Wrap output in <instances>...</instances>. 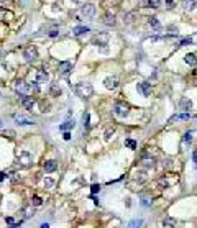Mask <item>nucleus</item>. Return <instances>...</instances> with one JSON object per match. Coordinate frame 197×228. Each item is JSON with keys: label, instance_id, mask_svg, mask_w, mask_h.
<instances>
[{"label": "nucleus", "instance_id": "nucleus-1", "mask_svg": "<svg viewBox=\"0 0 197 228\" xmlns=\"http://www.w3.org/2000/svg\"><path fill=\"white\" fill-rule=\"evenodd\" d=\"M74 90L79 97L89 99V97H92V94H94V87H92V84H89V82H79V84H76Z\"/></svg>", "mask_w": 197, "mask_h": 228}, {"label": "nucleus", "instance_id": "nucleus-2", "mask_svg": "<svg viewBox=\"0 0 197 228\" xmlns=\"http://www.w3.org/2000/svg\"><path fill=\"white\" fill-rule=\"evenodd\" d=\"M114 113L117 117L125 118L128 113H130V105H128L127 102H117V104L114 105Z\"/></svg>", "mask_w": 197, "mask_h": 228}, {"label": "nucleus", "instance_id": "nucleus-3", "mask_svg": "<svg viewBox=\"0 0 197 228\" xmlns=\"http://www.w3.org/2000/svg\"><path fill=\"white\" fill-rule=\"evenodd\" d=\"M15 90H17V94H20V97H28L31 92V85L26 84L25 80H17L15 82Z\"/></svg>", "mask_w": 197, "mask_h": 228}, {"label": "nucleus", "instance_id": "nucleus-4", "mask_svg": "<svg viewBox=\"0 0 197 228\" xmlns=\"http://www.w3.org/2000/svg\"><path fill=\"white\" fill-rule=\"evenodd\" d=\"M17 159H18V164L22 166V168H30L31 162H33V156H31L28 151H20Z\"/></svg>", "mask_w": 197, "mask_h": 228}, {"label": "nucleus", "instance_id": "nucleus-5", "mask_svg": "<svg viewBox=\"0 0 197 228\" xmlns=\"http://www.w3.org/2000/svg\"><path fill=\"white\" fill-rule=\"evenodd\" d=\"M23 58H25L28 63H33V61H36V58H38V49H36V46H26L25 51H23Z\"/></svg>", "mask_w": 197, "mask_h": 228}, {"label": "nucleus", "instance_id": "nucleus-6", "mask_svg": "<svg viewBox=\"0 0 197 228\" xmlns=\"http://www.w3.org/2000/svg\"><path fill=\"white\" fill-rule=\"evenodd\" d=\"M71 71H72V63H71V61H63V63H59V67H58L59 76L67 77Z\"/></svg>", "mask_w": 197, "mask_h": 228}, {"label": "nucleus", "instance_id": "nucleus-7", "mask_svg": "<svg viewBox=\"0 0 197 228\" xmlns=\"http://www.w3.org/2000/svg\"><path fill=\"white\" fill-rule=\"evenodd\" d=\"M108 39H110L108 33H99L97 36H94L92 44H95V46H105V44H108Z\"/></svg>", "mask_w": 197, "mask_h": 228}, {"label": "nucleus", "instance_id": "nucleus-8", "mask_svg": "<svg viewBox=\"0 0 197 228\" xmlns=\"http://www.w3.org/2000/svg\"><path fill=\"white\" fill-rule=\"evenodd\" d=\"M81 15L82 17H86V18H92L95 15V5H92V3H86V5H82Z\"/></svg>", "mask_w": 197, "mask_h": 228}, {"label": "nucleus", "instance_id": "nucleus-9", "mask_svg": "<svg viewBox=\"0 0 197 228\" xmlns=\"http://www.w3.org/2000/svg\"><path fill=\"white\" fill-rule=\"evenodd\" d=\"M104 85L108 89V90H115L118 87V77L117 76H108L105 80H104Z\"/></svg>", "mask_w": 197, "mask_h": 228}, {"label": "nucleus", "instance_id": "nucleus-10", "mask_svg": "<svg viewBox=\"0 0 197 228\" xmlns=\"http://www.w3.org/2000/svg\"><path fill=\"white\" fill-rule=\"evenodd\" d=\"M15 121L22 127H26V125H35V120L31 117H26V115H15Z\"/></svg>", "mask_w": 197, "mask_h": 228}, {"label": "nucleus", "instance_id": "nucleus-11", "mask_svg": "<svg viewBox=\"0 0 197 228\" xmlns=\"http://www.w3.org/2000/svg\"><path fill=\"white\" fill-rule=\"evenodd\" d=\"M181 7H182L184 12H194L195 7H197V2L195 0H182V2H181Z\"/></svg>", "mask_w": 197, "mask_h": 228}, {"label": "nucleus", "instance_id": "nucleus-12", "mask_svg": "<svg viewBox=\"0 0 197 228\" xmlns=\"http://www.w3.org/2000/svg\"><path fill=\"white\" fill-rule=\"evenodd\" d=\"M140 7H153V9H158L161 7V0H138Z\"/></svg>", "mask_w": 197, "mask_h": 228}, {"label": "nucleus", "instance_id": "nucleus-13", "mask_svg": "<svg viewBox=\"0 0 197 228\" xmlns=\"http://www.w3.org/2000/svg\"><path fill=\"white\" fill-rule=\"evenodd\" d=\"M138 90L141 92L144 97H150V94H151V84H148V82H140V84H138Z\"/></svg>", "mask_w": 197, "mask_h": 228}, {"label": "nucleus", "instance_id": "nucleus-14", "mask_svg": "<svg viewBox=\"0 0 197 228\" xmlns=\"http://www.w3.org/2000/svg\"><path fill=\"white\" fill-rule=\"evenodd\" d=\"M179 107H181V110H184V112H189V110L192 108V102H191V99H181V102H179Z\"/></svg>", "mask_w": 197, "mask_h": 228}, {"label": "nucleus", "instance_id": "nucleus-15", "mask_svg": "<svg viewBox=\"0 0 197 228\" xmlns=\"http://www.w3.org/2000/svg\"><path fill=\"white\" fill-rule=\"evenodd\" d=\"M49 76H48L46 71H36V82L38 84H43V82H48Z\"/></svg>", "mask_w": 197, "mask_h": 228}, {"label": "nucleus", "instance_id": "nucleus-16", "mask_svg": "<svg viewBox=\"0 0 197 228\" xmlns=\"http://www.w3.org/2000/svg\"><path fill=\"white\" fill-rule=\"evenodd\" d=\"M22 104H23V107H25L26 110H33V107H35L33 97H22Z\"/></svg>", "mask_w": 197, "mask_h": 228}, {"label": "nucleus", "instance_id": "nucleus-17", "mask_svg": "<svg viewBox=\"0 0 197 228\" xmlns=\"http://www.w3.org/2000/svg\"><path fill=\"white\" fill-rule=\"evenodd\" d=\"M184 61H186V64H189V66L194 67L197 64V56L194 54V53H187L186 56H184Z\"/></svg>", "mask_w": 197, "mask_h": 228}, {"label": "nucleus", "instance_id": "nucleus-18", "mask_svg": "<svg viewBox=\"0 0 197 228\" xmlns=\"http://www.w3.org/2000/svg\"><path fill=\"white\" fill-rule=\"evenodd\" d=\"M74 127H76L74 120H66L63 125H59V130H61V131H69V130H72Z\"/></svg>", "mask_w": 197, "mask_h": 228}, {"label": "nucleus", "instance_id": "nucleus-19", "mask_svg": "<svg viewBox=\"0 0 197 228\" xmlns=\"http://www.w3.org/2000/svg\"><path fill=\"white\" fill-rule=\"evenodd\" d=\"M87 31H90L89 26H76L74 30H72V35L74 36H82V35H86Z\"/></svg>", "mask_w": 197, "mask_h": 228}, {"label": "nucleus", "instance_id": "nucleus-20", "mask_svg": "<svg viewBox=\"0 0 197 228\" xmlns=\"http://www.w3.org/2000/svg\"><path fill=\"white\" fill-rule=\"evenodd\" d=\"M56 168H58V162H56L54 159H49L45 162V171L46 172H53V171H56Z\"/></svg>", "mask_w": 197, "mask_h": 228}, {"label": "nucleus", "instance_id": "nucleus-21", "mask_svg": "<svg viewBox=\"0 0 197 228\" xmlns=\"http://www.w3.org/2000/svg\"><path fill=\"white\" fill-rule=\"evenodd\" d=\"M22 215H23V217H25V218H30V217H33V215H35V207H25V209H23L22 210Z\"/></svg>", "mask_w": 197, "mask_h": 228}, {"label": "nucleus", "instance_id": "nucleus-22", "mask_svg": "<svg viewBox=\"0 0 197 228\" xmlns=\"http://www.w3.org/2000/svg\"><path fill=\"white\" fill-rule=\"evenodd\" d=\"M141 225H143V218H135L128 223L127 228H141Z\"/></svg>", "mask_w": 197, "mask_h": 228}, {"label": "nucleus", "instance_id": "nucleus-23", "mask_svg": "<svg viewBox=\"0 0 197 228\" xmlns=\"http://www.w3.org/2000/svg\"><path fill=\"white\" fill-rule=\"evenodd\" d=\"M104 23L105 25H108V26H114L115 25V17L112 13H107L105 17H104Z\"/></svg>", "mask_w": 197, "mask_h": 228}, {"label": "nucleus", "instance_id": "nucleus-24", "mask_svg": "<svg viewBox=\"0 0 197 228\" xmlns=\"http://www.w3.org/2000/svg\"><path fill=\"white\" fill-rule=\"evenodd\" d=\"M49 94L53 97H59V94H61V87H59V84H53V85H51Z\"/></svg>", "mask_w": 197, "mask_h": 228}, {"label": "nucleus", "instance_id": "nucleus-25", "mask_svg": "<svg viewBox=\"0 0 197 228\" xmlns=\"http://www.w3.org/2000/svg\"><path fill=\"white\" fill-rule=\"evenodd\" d=\"M141 164L144 168H153V166H155V158H143Z\"/></svg>", "mask_w": 197, "mask_h": 228}, {"label": "nucleus", "instance_id": "nucleus-26", "mask_svg": "<svg viewBox=\"0 0 197 228\" xmlns=\"http://www.w3.org/2000/svg\"><path fill=\"white\" fill-rule=\"evenodd\" d=\"M163 225H164V226H168V228H174V226H176V220H174V218L166 217V218L163 220Z\"/></svg>", "mask_w": 197, "mask_h": 228}, {"label": "nucleus", "instance_id": "nucleus-27", "mask_svg": "<svg viewBox=\"0 0 197 228\" xmlns=\"http://www.w3.org/2000/svg\"><path fill=\"white\" fill-rule=\"evenodd\" d=\"M82 121H84V128L89 130V127H90V123H89V121H90V115H89V112H86V113L82 115Z\"/></svg>", "mask_w": 197, "mask_h": 228}, {"label": "nucleus", "instance_id": "nucleus-28", "mask_svg": "<svg viewBox=\"0 0 197 228\" xmlns=\"http://www.w3.org/2000/svg\"><path fill=\"white\" fill-rule=\"evenodd\" d=\"M189 118H191L189 113H178V115H174L171 118V121H174V120H189Z\"/></svg>", "mask_w": 197, "mask_h": 228}, {"label": "nucleus", "instance_id": "nucleus-29", "mask_svg": "<svg viewBox=\"0 0 197 228\" xmlns=\"http://www.w3.org/2000/svg\"><path fill=\"white\" fill-rule=\"evenodd\" d=\"M148 23H150L153 28H159V26H161V23H159V20L156 18V17H150V18H148Z\"/></svg>", "mask_w": 197, "mask_h": 228}, {"label": "nucleus", "instance_id": "nucleus-30", "mask_svg": "<svg viewBox=\"0 0 197 228\" xmlns=\"http://www.w3.org/2000/svg\"><path fill=\"white\" fill-rule=\"evenodd\" d=\"M13 13L12 12H7L5 9H0V20H5V18H12Z\"/></svg>", "mask_w": 197, "mask_h": 228}, {"label": "nucleus", "instance_id": "nucleus-31", "mask_svg": "<svg viewBox=\"0 0 197 228\" xmlns=\"http://www.w3.org/2000/svg\"><path fill=\"white\" fill-rule=\"evenodd\" d=\"M43 203V200H41V197H38V195H35L33 199H31V207H39Z\"/></svg>", "mask_w": 197, "mask_h": 228}, {"label": "nucleus", "instance_id": "nucleus-32", "mask_svg": "<svg viewBox=\"0 0 197 228\" xmlns=\"http://www.w3.org/2000/svg\"><path fill=\"white\" fill-rule=\"evenodd\" d=\"M192 138H194V133H192V131H187L186 135H184V143L189 145V143L192 141Z\"/></svg>", "mask_w": 197, "mask_h": 228}, {"label": "nucleus", "instance_id": "nucleus-33", "mask_svg": "<svg viewBox=\"0 0 197 228\" xmlns=\"http://www.w3.org/2000/svg\"><path fill=\"white\" fill-rule=\"evenodd\" d=\"M115 133V128L114 127H108L107 130H105V140H110V136Z\"/></svg>", "mask_w": 197, "mask_h": 228}, {"label": "nucleus", "instance_id": "nucleus-34", "mask_svg": "<svg viewBox=\"0 0 197 228\" xmlns=\"http://www.w3.org/2000/svg\"><path fill=\"white\" fill-rule=\"evenodd\" d=\"M3 136H7L8 140H13V138H15V131H13V130H5V131H3Z\"/></svg>", "mask_w": 197, "mask_h": 228}, {"label": "nucleus", "instance_id": "nucleus-35", "mask_svg": "<svg viewBox=\"0 0 197 228\" xmlns=\"http://www.w3.org/2000/svg\"><path fill=\"white\" fill-rule=\"evenodd\" d=\"M141 203H143V207H150L151 205V199H148V197H141Z\"/></svg>", "mask_w": 197, "mask_h": 228}, {"label": "nucleus", "instance_id": "nucleus-36", "mask_svg": "<svg viewBox=\"0 0 197 228\" xmlns=\"http://www.w3.org/2000/svg\"><path fill=\"white\" fill-rule=\"evenodd\" d=\"M127 146L130 149H136V141H133V140H127Z\"/></svg>", "mask_w": 197, "mask_h": 228}, {"label": "nucleus", "instance_id": "nucleus-37", "mask_svg": "<svg viewBox=\"0 0 197 228\" xmlns=\"http://www.w3.org/2000/svg\"><path fill=\"white\" fill-rule=\"evenodd\" d=\"M45 185H46V189H49V187H53V185H54V181H53V179L48 177V179H45Z\"/></svg>", "mask_w": 197, "mask_h": 228}, {"label": "nucleus", "instance_id": "nucleus-38", "mask_svg": "<svg viewBox=\"0 0 197 228\" xmlns=\"http://www.w3.org/2000/svg\"><path fill=\"white\" fill-rule=\"evenodd\" d=\"M187 44H192V39H191V38H186V39H182L179 46H187Z\"/></svg>", "mask_w": 197, "mask_h": 228}, {"label": "nucleus", "instance_id": "nucleus-39", "mask_svg": "<svg viewBox=\"0 0 197 228\" xmlns=\"http://www.w3.org/2000/svg\"><path fill=\"white\" fill-rule=\"evenodd\" d=\"M90 190H92V194H97L99 190H100V185H99V184H92Z\"/></svg>", "mask_w": 197, "mask_h": 228}, {"label": "nucleus", "instance_id": "nucleus-40", "mask_svg": "<svg viewBox=\"0 0 197 228\" xmlns=\"http://www.w3.org/2000/svg\"><path fill=\"white\" fill-rule=\"evenodd\" d=\"M10 179H12V182H18L20 181V176H18L17 172H12V177Z\"/></svg>", "mask_w": 197, "mask_h": 228}, {"label": "nucleus", "instance_id": "nucleus-41", "mask_svg": "<svg viewBox=\"0 0 197 228\" xmlns=\"http://www.w3.org/2000/svg\"><path fill=\"white\" fill-rule=\"evenodd\" d=\"M58 35H59L58 30H51V31H49V36H51V38H54V36H58Z\"/></svg>", "mask_w": 197, "mask_h": 228}, {"label": "nucleus", "instance_id": "nucleus-42", "mask_svg": "<svg viewBox=\"0 0 197 228\" xmlns=\"http://www.w3.org/2000/svg\"><path fill=\"white\" fill-rule=\"evenodd\" d=\"M7 177H8V176H7L5 172H2V171H0V182H2V181H5Z\"/></svg>", "mask_w": 197, "mask_h": 228}, {"label": "nucleus", "instance_id": "nucleus-43", "mask_svg": "<svg viewBox=\"0 0 197 228\" xmlns=\"http://www.w3.org/2000/svg\"><path fill=\"white\" fill-rule=\"evenodd\" d=\"M64 140H71V133L69 131H64Z\"/></svg>", "mask_w": 197, "mask_h": 228}, {"label": "nucleus", "instance_id": "nucleus-44", "mask_svg": "<svg viewBox=\"0 0 197 228\" xmlns=\"http://www.w3.org/2000/svg\"><path fill=\"white\" fill-rule=\"evenodd\" d=\"M192 159H194L195 166H197V151H194V154H192Z\"/></svg>", "mask_w": 197, "mask_h": 228}, {"label": "nucleus", "instance_id": "nucleus-45", "mask_svg": "<svg viewBox=\"0 0 197 228\" xmlns=\"http://www.w3.org/2000/svg\"><path fill=\"white\" fill-rule=\"evenodd\" d=\"M39 228H49V225H48V223H43V225L39 226Z\"/></svg>", "mask_w": 197, "mask_h": 228}, {"label": "nucleus", "instance_id": "nucleus-46", "mask_svg": "<svg viewBox=\"0 0 197 228\" xmlns=\"http://www.w3.org/2000/svg\"><path fill=\"white\" fill-rule=\"evenodd\" d=\"M72 2H76V3H81V0H72Z\"/></svg>", "mask_w": 197, "mask_h": 228}, {"label": "nucleus", "instance_id": "nucleus-47", "mask_svg": "<svg viewBox=\"0 0 197 228\" xmlns=\"http://www.w3.org/2000/svg\"><path fill=\"white\" fill-rule=\"evenodd\" d=\"M2 2H3V3H5V2H8V3H10V2H12V0H2Z\"/></svg>", "mask_w": 197, "mask_h": 228}]
</instances>
